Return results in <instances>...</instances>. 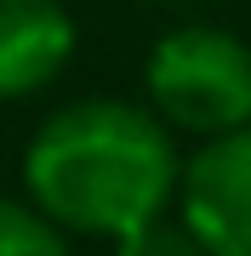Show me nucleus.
<instances>
[{"mask_svg":"<svg viewBox=\"0 0 251 256\" xmlns=\"http://www.w3.org/2000/svg\"><path fill=\"white\" fill-rule=\"evenodd\" d=\"M114 256H200V245L177 228V222L154 216V222H143V228L114 239Z\"/></svg>","mask_w":251,"mask_h":256,"instance_id":"6","label":"nucleus"},{"mask_svg":"<svg viewBox=\"0 0 251 256\" xmlns=\"http://www.w3.org/2000/svg\"><path fill=\"white\" fill-rule=\"evenodd\" d=\"M177 148L154 114L120 97H86L57 108L23 154L35 210L57 234L120 239L154 222L177 194Z\"/></svg>","mask_w":251,"mask_h":256,"instance_id":"1","label":"nucleus"},{"mask_svg":"<svg viewBox=\"0 0 251 256\" xmlns=\"http://www.w3.org/2000/svg\"><path fill=\"white\" fill-rule=\"evenodd\" d=\"M75 57V18L63 0H0V102L52 86Z\"/></svg>","mask_w":251,"mask_h":256,"instance_id":"4","label":"nucleus"},{"mask_svg":"<svg viewBox=\"0 0 251 256\" xmlns=\"http://www.w3.org/2000/svg\"><path fill=\"white\" fill-rule=\"evenodd\" d=\"M171 200L200 256H251V126L205 137L177 171Z\"/></svg>","mask_w":251,"mask_h":256,"instance_id":"3","label":"nucleus"},{"mask_svg":"<svg viewBox=\"0 0 251 256\" xmlns=\"http://www.w3.org/2000/svg\"><path fill=\"white\" fill-rule=\"evenodd\" d=\"M0 256H69V239L35 205L0 200Z\"/></svg>","mask_w":251,"mask_h":256,"instance_id":"5","label":"nucleus"},{"mask_svg":"<svg viewBox=\"0 0 251 256\" xmlns=\"http://www.w3.org/2000/svg\"><path fill=\"white\" fill-rule=\"evenodd\" d=\"M143 86L177 131L223 137V131L251 126V46L228 28L188 23L160 34L143 68Z\"/></svg>","mask_w":251,"mask_h":256,"instance_id":"2","label":"nucleus"}]
</instances>
